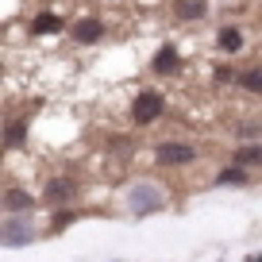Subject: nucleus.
Instances as JSON below:
<instances>
[{
  "instance_id": "10",
  "label": "nucleus",
  "mask_w": 262,
  "mask_h": 262,
  "mask_svg": "<svg viewBox=\"0 0 262 262\" xmlns=\"http://www.w3.org/2000/svg\"><path fill=\"white\" fill-rule=\"evenodd\" d=\"M216 47H220L224 54H239V50H243V31H239V27H220Z\"/></svg>"
},
{
  "instance_id": "8",
  "label": "nucleus",
  "mask_w": 262,
  "mask_h": 262,
  "mask_svg": "<svg viewBox=\"0 0 262 262\" xmlns=\"http://www.w3.org/2000/svg\"><path fill=\"white\" fill-rule=\"evenodd\" d=\"M74 193H77V181H74V178H50L42 196H47L50 205H62V201H70Z\"/></svg>"
},
{
  "instance_id": "9",
  "label": "nucleus",
  "mask_w": 262,
  "mask_h": 262,
  "mask_svg": "<svg viewBox=\"0 0 262 262\" xmlns=\"http://www.w3.org/2000/svg\"><path fill=\"white\" fill-rule=\"evenodd\" d=\"M212 181H216V185H224V189H239V185H247V181H251V170H243V166L231 162V166H224Z\"/></svg>"
},
{
  "instance_id": "19",
  "label": "nucleus",
  "mask_w": 262,
  "mask_h": 262,
  "mask_svg": "<svg viewBox=\"0 0 262 262\" xmlns=\"http://www.w3.org/2000/svg\"><path fill=\"white\" fill-rule=\"evenodd\" d=\"M247 262H262V254H251V258H247Z\"/></svg>"
},
{
  "instance_id": "5",
  "label": "nucleus",
  "mask_w": 262,
  "mask_h": 262,
  "mask_svg": "<svg viewBox=\"0 0 262 262\" xmlns=\"http://www.w3.org/2000/svg\"><path fill=\"white\" fill-rule=\"evenodd\" d=\"M70 35H74V42H97L100 35H104V19H97V16H81L74 27H70Z\"/></svg>"
},
{
  "instance_id": "11",
  "label": "nucleus",
  "mask_w": 262,
  "mask_h": 262,
  "mask_svg": "<svg viewBox=\"0 0 262 262\" xmlns=\"http://www.w3.org/2000/svg\"><path fill=\"white\" fill-rule=\"evenodd\" d=\"M173 12H178V19H205L208 0H173Z\"/></svg>"
},
{
  "instance_id": "6",
  "label": "nucleus",
  "mask_w": 262,
  "mask_h": 262,
  "mask_svg": "<svg viewBox=\"0 0 262 262\" xmlns=\"http://www.w3.org/2000/svg\"><path fill=\"white\" fill-rule=\"evenodd\" d=\"M150 66H155V74L173 77V74H181V66H185V62H181V54H178L173 47H162V50L155 54V62H150Z\"/></svg>"
},
{
  "instance_id": "7",
  "label": "nucleus",
  "mask_w": 262,
  "mask_h": 262,
  "mask_svg": "<svg viewBox=\"0 0 262 262\" xmlns=\"http://www.w3.org/2000/svg\"><path fill=\"white\" fill-rule=\"evenodd\" d=\"M31 208H35V196L27 193V189H4V212H24V216H31Z\"/></svg>"
},
{
  "instance_id": "16",
  "label": "nucleus",
  "mask_w": 262,
  "mask_h": 262,
  "mask_svg": "<svg viewBox=\"0 0 262 262\" xmlns=\"http://www.w3.org/2000/svg\"><path fill=\"white\" fill-rule=\"evenodd\" d=\"M216 81H239V74H231L228 66H216Z\"/></svg>"
},
{
  "instance_id": "13",
  "label": "nucleus",
  "mask_w": 262,
  "mask_h": 262,
  "mask_svg": "<svg viewBox=\"0 0 262 262\" xmlns=\"http://www.w3.org/2000/svg\"><path fill=\"white\" fill-rule=\"evenodd\" d=\"M31 31H35V35H50V31H62V19H58L54 12H39V16L31 19Z\"/></svg>"
},
{
  "instance_id": "2",
  "label": "nucleus",
  "mask_w": 262,
  "mask_h": 262,
  "mask_svg": "<svg viewBox=\"0 0 262 262\" xmlns=\"http://www.w3.org/2000/svg\"><path fill=\"white\" fill-rule=\"evenodd\" d=\"M0 243L4 247H31L35 243V216H24V212H8L0 220Z\"/></svg>"
},
{
  "instance_id": "14",
  "label": "nucleus",
  "mask_w": 262,
  "mask_h": 262,
  "mask_svg": "<svg viewBox=\"0 0 262 262\" xmlns=\"http://www.w3.org/2000/svg\"><path fill=\"white\" fill-rule=\"evenodd\" d=\"M235 85H239V89H247V93H262V70H243Z\"/></svg>"
},
{
  "instance_id": "4",
  "label": "nucleus",
  "mask_w": 262,
  "mask_h": 262,
  "mask_svg": "<svg viewBox=\"0 0 262 262\" xmlns=\"http://www.w3.org/2000/svg\"><path fill=\"white\" fill-rule=\"evenodd\" d=\"M193 158H196L193 143H181V139H166V143L155 147V162L158 166H189Z\"/></svg>"
},
{
  "instance_id": "18",
  "label": "nucleus",
  "mask_w": 262,
  "mask_h": 262,
  "mask_svg": "<svg viewBox=\"0 0 262 262\" xmlns=\"http://www.w3.org/2000/svg\"><path fill=\"white\" fill-rule=\"evenodd\" d=\"M19 135H24V123H16V127H8V143H16Z\"/></svg>"
},
{
  "instance_id": "15",
  "label": "nucleus",
  "mask_w": 262,
  "mask_h": 262,
  "mask_svg": "<svg viewBox=\"0 0 262 262\" xmlns=\"http://www.w3.org/2000/svg\"><path fill=\"white\" fill-rule=\"evenodd\" d=\"M77 212H70V208H62V212H54V220H50V231H62V228H70V220H74Z\"/></svg>"
},
{
  "instance_id": "3",
  "label": "nucleus",
  "mask_w": 262,
  "mask_h": 262,
  "mask_svg": "<svg viewBox=\"0 0 262 262\" xmlns=\"http://www.w3.org/2000/svg\"><path fill=\"white\" fill-rule=\"evenodd\" d=\"M162 112H166V100H162V93H155V89H143L139 97H135V104H131V120L139 123V127H150Z\"/></svg>"
},
{
  "instance_id": "17",
  "label": "nucleus",
  "mask_w": 262,
  "mask_h": 262,
  "mask_svg": "<svg viewBox=\"0 0 262 262\" xmlns=\"http://www.w3.org/2000/svg\"><path fill=\"white\" fill-rule=\"evenodd\" d=\"M239 135H243V139H254V135H258V123H239Z\"/></svg>"
},
{
  "instance_id": "1",
  "label": "nucleus",
  "mask_w": 262,
  "mask_h": 262,
  "mask_svg": "<svg viewBox=\"0 0 262 262\" xmlns=\"http://www.w3.org/2000/svg\"><path fill=\"white\" fill-rule=\"evenodd\" d=\"M123 205H127L131 216H155V212H166L170 196H166V189L158 181H135L123 193Z\"/></svg>"
},
{
  "instance_id": "12",
  "label": "nucleus",
  "mask_w": 262,
  "mask_h": 262,
  "mask_svg": "<svg viewBox=\"0 0 262 262\" xmlns=\"http://www.w3.org/2000/svg\"><path fill=\"white\" fill-rule=\"evenodd\" d=\"M235 166H243V170L247 166H262V147L258 143H243V147L235 150Z\"/></svg>"
}]
</instances>
